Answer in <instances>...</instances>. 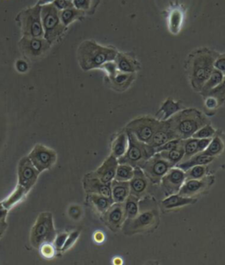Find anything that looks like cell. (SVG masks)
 Returning a JSON list of instances; mask_svg holds the SVG:
<instances>
[{
	"label": "cell",
	"mask_w": 225,
	"mask_h": 265,
	"mask_svg": "<svg viewBox=\"0 0 225 265\" xmlns=\"http://www.w3.org/2000/svg\"><path fill=\"white\" fill-rule=\"evenodd\" d=\"M129 147V138L125 130L116 134L112 142V155L119 159L123 156Z\"/></svg>",
	"instance_id": "83f0119b"
},
{
	"label": "cell",
	"mask_w": 225,
	"mask_h": 265,
	"mask_svg": "<svg viewBox=\"0 0 225 265\" xmlns=\"http://www.w3.org/2000/svg\"><path fill=\"white\" fill-rule=\"evenodd\" d=\"M209 167L206 165H198L192 166L189 170L185 171L186 180L201 179L204 176H208Z\"/></svg>",
	"instance_id": "f35d334b"
},
{
	"label": "cell",
	"mask_w": 225,
	"mask_h": 265,
	"mask_svg": "<svg viewBox=\"0 0 225 265\" xmlns=\"http://www.w3.org/2000/svg\"><path fill=\"white\" fill-rule=\"evenodd\" d=\"M112 198L115 203H123L130 194L129 182H121L112 180L111 182Z\"/></svg>",
	"instance_id": "4316f807"
},
{
	"label": "cell",
	"mask_w": 225,
	"mask_h": 265,
	"mask_svg": "<svg viewBox=\"0 0 225 265\" xmlns=\"http://www.w3.org/2000/svg\"><path fill=\"white\" fill-rule=\"evenodd\" d=\"M39 172L29 156L23 157L18 165V184L29 191L38 179Z\"/></svg>",
	"instance_id": "4fadbf2b"
},
{
	"label": "cell",
	"mask_w": 225,
	"mask_h": 265,
	"mask_svg": "<svg viewBox=\"0 0 225 265\" xmlns=\"http://www.w3.org/2000/svg\"><path fill=\"white\" fill-rule=\"evenodd\" d=\"M135 78V74H127L118 70L116 76L107 78V84L112 89L116 90L117 92H123L131 86Z\"/></svg>",
	"instance_id": "603a6c76"
},
{
	"label": "cell",
	"mask_w": 225,
	"mask_h": 265,
	"mask_svg": "<svg viewBox=\"0 0 225 265\" xmlns=\"http://www.w3.org/2000/svg\"><path fill=\"white\" fill-rule=\"evenodd\" d=\"M216 160H217V158H216V157L209 156V155L203 154V153H199V154L191 157L186 161L179 163L176 166H178L180 170H183V171H187L192 166H198V165H206L207 166L209 164L215 162Z\"/></svg>",
	"instance_id": "484cf974"
},
{
	"label": "cell",
	"mask_w": 225,
	"mask_h": 265,
	"mask_svg": "<svg viewBox=\"0 0 225 265\" xmlns=\"http://www.w3.org/2000/svg\"><path fill=\"white\" fill-rule=\"evenodd\" d=\"M185 181V171L180 170L178 166H174L170 168L160 182L161 188L164 191V196L168 197L179 193Z\"/></svg>",
	"instance_id": "9a60e30c"
},
{
	"label": "cell",
	"mask_w": 225,
	"mask_h": 265,
	"mask_svg": "<svg viewBox=\"0 0 225 265\" xmlns=\"http://www.w3.org/2000/svg\"><path fill=\"white\" fill-rule=\"evenodd\" d=\"M197 202L196 198H187L180 194L168 196L161 202V206L164 211H172L186 205H193Z\"/></svg>",
	"instance_id": "cb8c5ba5"
},
{
	"label": "cell",
	"mask_w": 225,
	"mask_h": 265,
	"mask_svg": "<svg viewBox=\"0 0 225 265\" xmlns=\"http://www.w3.org/2000/svg\"><path fill=\"white\" fill-rule=\"evenodd\" d=\"M7 212H8V210L7 208L4 207L2 204L0 203V221H6Z\"/></svg>",
	"instance_id": "db71d44e"
},
{
	"label": "cell",
	"mask_w": 225,
	"mask_h": 265,
	"mask_svg": "<svg viewBox=\"0 0 225 265\" xmlns=\"http://www.w3.org/2000/svg\"><path fill=\"white\" fill-rule=\"evenodd\" d=\"M170 121L175 134L180 139L192 137L199 129L209 124L206 115L195 109L180 110L171 117Z\"/></svg>",
	"instance_id": "277c9868"
},
{
	"label": "cell",
	"mask_w": 225,
	"mask_h": 265,
	"mask_svg": "<svg viewBox=\"0 0 225 265\" xmlns=\"http://www.w3.org/2000/svg\"><path fill=\"white\" fill-rule=\"evenodd\" d=\"M205 100V106L208 109L210 110H214V109H217L219 107L218 101L213 97V96H206L204 97Z\"/></svg>",
	"instance_id": "c3c4849f"
},
{
	"label": "cell",
	"mask_w": 225,
	"mask_h": 265,
	"mask_svg": "<svg viewBox=\"0 0 225 265\" xmlns=\"http://www.w3.org/2000/svg\"><path fill=\"white\" fill-rule=\"evenodd\" d=\"M206 96L215 97L218 101L219 107L225 105V76L222 82L219 84L218 86L215 87L214 89L211 90ZM206 96H204V97H206Z\"/></svg>",
	"instance_id": "ab89813d"
},
{
	"label": "cell",
	"mask_w": 225,
	"mask_h": 265,
	"mask_svg": "<svg viewBox=\"0 0 225 265\" xmlns=\"http://www.w3.org/2000/svg\"><path fill=\"white\" fill-rule=\"evenodd\" d=\"M41 16L44 38L49 43H52L63 35L66 29L60 19V11H58L52 3L43 5L42 6Z\"/></svg>",
	"instance_id": "ba28073f"
},
{
	"label": "cell",
	"mask_w": 225,
	"mask_h": 265,
	"mask_svg": "<svg viewBox=\"0 0 225 265\" xmlns=\"http://www.w3.org/2000/svg\"><path fill=\"white\" fill-rule=\"evenodd\" d=\"M175 138L179 137L175 134L174 129L172 127L170 118L167 120H160L158 129L149 144L156 149L165 144L168 141L173 140Z\"/></svg>",
	"instance_id": "ac0fdd59"
},
{
	"label": "cell",
	"mask_w": 225,
	"mask_h": 265,
	"mask_svg": "<svg viewBox=\"0 0 225 265\" xmlns=\"http://www.w3.org/2000/svg\"><path fill=\"white\" fill-rule=\"evenodd\" d=\"M160 120L151 116H144L134 119L126 126V131L135 135L138 140L149 144L158 129Z\"/></svg>",
	"instance_id": "9c48e42d"
},
{
	"label": "cell",
	"mask_w": 225,
	"mask_h": 265,
	"mask_svg": "<svg viewBox=\"0 0 225 265\" xmlns=\"http://www.w3.org/2000/svg\"><path fill=\"white\" fill-rule=\"evenodd\" d=\"M159 225V209L156 199L145 196L139 199V212L134 219L125 220L122 225V233L126 235L149 233Z\"/></svg>",
	"instance_id": "7a4b0ae2"
},
{
	"label": "cell",
	"mask_w": 225,
	"mask_h": 265,
	"mask_svg": "<svg viewBox=\"0 0 225 265\" xmlns=\"http://www.w3.org/2000/svg\"><path fill=\"white\" fill-rule=\"evenodd\" d=\"M215 68L217 70H221L225 76V53L219 54L215 62Z\"/></svg>",
	"instance_id": "681fc988"
},
{
	"label": "cell",
	"mask_w": 225,
	"mask_h": 265,
	"mask_svg": "<svg viewBox=\"0 0 225 265\" xmlns=\"http://www.w3.org/2000/svg\"><path fill=\"white\" fill-rule=\"evenodd\" d=\"M39 250H40L42 257H44L45 259L53 258L57 253V249H55L54 244L50 243L42 244V246L39 248Z\"/></svg>",
	"instance_id": "b9f144b4"
},
{
	"label": "cell",
	"mask_w": 225,
	"mask_h": 265,
	"mask_svg": "<svg viewBox=\"0 0 225 265\" xmlns=\"http://www.w3.org/2000/svg\"><path fill=\"white\" fill-rule=\"evenodd\" d=\"M114 262V264H122L123 260L120 257H116V258L114 259V262Z\"/></svg>",
	"instance_id": "6f0895ef"
},
{
	"label": "cell",
	"mask_w": 225,
	"mask_h": 265,
	"mask_svg": "<svg viewBox=\"0 0 225 265\" xmlns=\"http://www.w3.org/2000/svg\"><path fill=\"white\" fill-rule=\"evenodd\" d=\"M7 228V223L6 221H0V239L3 236L4 233L6 232Z\"/></svg>",
	"instance_id": "11a10c76"
},
{
	"label": "cell",
	"mask_w": 225,
	"mask_h": 265,
	"mask_svg": "<svg viewBox=\"0 0 225 265\" xmlns=\"http://www.w3.org/2000/svg\"><path fill=\"white\" fill-rule=\"evenodd\" d=\"M57 236L53 214L43 211L39 214L36 223L30 232V243L34 248L38 249L44 243H53Z\"/></svg>",
	"instance_id": "52a82bcc"
},
{
	"label": "cell",
	"mask_w": 225,
	"mask_h": 265,
	"mask_svg": "<svg viewBox=\"0 0 225 265\" xmlns=\"http://www.w3.org/2000/svg\"><path fill=\"white\" fill-rule=\"evenodd\" d=\"M216 131L210 124L204 125L192 136L194 138H212L216 135Z\"/></svg>",
	"instance_id": "60d3db41"
},
{
	"label": "cell",
	"mask_w": 225,
	"mask_h": 265,
	"mask_svg": "<svg viewBox=\"0 0 225 265\" xmlns=\"http://www.w3.org/2000/svg\"><path fill=\"white\" fill-rule=\"evenodd\" d=\"M68 235H69L68 233H60L57 234V236H55V239L53 242V244H54V246H55L57 250H62L63 247L65 245L66 239H67Z\"/></svg>",
	"instance_id": "f6af8a7d"
},
{
	"label": "cell",
	"mask_w": 225,
	"mask_h": 265,
	"mask_svg": "<svg viewBox=\"0 0 225 265\" xmlns=\"http://www.w3.org/2000/svg\"><path fill=\"white\" fill-rule=\"evenodd\" d=\"M180 109H181V106L180 103L169 98L163 103L161 109L158 110V115L160 117L159 120H167L171 118L173 115L180 111Z\"/></svg>",
	"instance_id": "4dcf8cb0"
},
{
	"label": "cell",
	"mask_w": 225,
	"mask_h": 265,
	"mask_svg": "<svg viewBox=\"0 0 225 265\" xmlns=\"http://www.w3.org/2000/svg\"><path fill=\"white\" fill-rule=\"evenodd\" d=\"M101 69L106 70V74H107V78H112L114 76H116V74L118 71L115 61H110V62L104 64L101 66Z\"/></svg>",
	"instance_id": "bcb514c9"
},
{
	"label": "cell",
	"mask_w": 225,
	"mask_h": 265,
	"mask_svg": "<svg viewBox=\"0 0 225 265\" xmlns=\"http://www.w3.org/2000/svg\"><path fill=\"white\" fill-rule=\"evenodd\" d=\"M54 0H38V3L37 5L39 6H43V5H47V4L53 3Z\"/></svg>",
	"instance_id": "9f6ffc18"
},
{
	"label": "cell",
	"mask_w": 225,
	"mask_h": 265,
	"mask_svg": "<svg viewBox=\"0 0 225 265\" xmlns=\"http://www.w3.org/2000/svg\"><path fill=\"white\" fill-rule=\"evenodd\" d=\"M73 7L84 12L86 14H94L100 0H72Z\"/></svg>",
	"instance_id": "d590c367"
},
{
	"label": "cell",
	"mask_w": 225,
	"mask_h": 265,
	"mask_svg": "<svg viewBox=\"0 0 225 265\" xmlns=\"http://www.w3.org/2000/svg\"><path fill=\"white\" fill-rule=\"evenodd\" d=\"M27 156L40 173L50 170L58 160L55 151L41 144H36Z\"/></svg>",
	"instance_id": "8fae6325"
},
{
	"label": "cell",
	"mask_w": 225,
	"mask_h": 265,
	"mask_svg": "<svg viewBox=\"0 0 225 265\" xmlns=\"http://www.w3.org/2000/svg\"><path fill=\"white\" fill-rule=\"evenodd\" d=\"M118 51L114 47H105L94 41H85L77 48V56L81 69L87 70L101 68L104 64L115 60Z\"/></svg>",
	"instance_id": "3957f363"
},
{
	"label": "cell",
	"mask_w": 225,
	"mask_h": 265,
	"mask_svg": "<svg viewBox=\"0 0 225 265\" xmlns=\"http://www.w3.org/2000/svg\"><path fill=\"white\" fill-rule=\"evenodd\" d=\"M182 142V139L180 138H175L173 140L168 141L165 144L161 146V147H158L155 149L156 153H160V152H164V151H170L174 148H176L178 146H180Z\"/></svg>",
	"instance_id": "ee69618b"
},
{
	"label": "cell",
	"mask_w": 225,
	"mask_h": 265,
	"mask_svg": "<svg viewBox=\"0 0 225 265\" xmlns=\"http://www.w3.org/2000/svg\"><path fill=\"white\" fill-rule=\"evenodd\" d=\"M223 79H224V74H222L221 70H217L215 68L211 75L209 76V80H207L205 84L203 85V88L200 92L201 95L203 97L206 96L211 90L218 86L219 84L221 83L223 80Z\"/></svg>",
	"instance_id": "1f68e13d"
},
{
	"label": "cell",
	"mask_w": 225,
	"mask_h": 265,
	"mask_svg": "<svg viewBox=\"0 0 225 265\" xmlns=\"http://www.w3.org/2000/svg\"><path fill=\"white\" fill-rule=\"evenodd\" d=\"M49 42L45 38H29L23 36L19 41V48L23 54L30 59L41 58L50 49Z\"/></svg>",
	"instance_id": "5bb4252c"
},
{
	"label": "cell",
	"mask_w": 225,
	"mask_h": 265,
	"mask_svg": "<svg viewBox=\"0 0 225 265\" xmlns=\"http://www.w3.org/2000/svg\"><path fill=\"white\" fill-rule=\"evenodd\" d=\"M79 235H80V232H79V231H74V232H72V233H69L65 245H64L63 249H62V252H65V251H67L68 249H71V247L73 246L75 243H76V242H77V239H78Z\"/></svg>",
	"instance_id": "7bdbcfd3"
},
{
	"label": "cell",
	"mask_w": 225,
	"mask_h": 265,
	"mask_svg": "<svg viewBox=\"0 0 225 265\" xmlns=\"http://www.w3.org/2000/svg\"><path fill=\"white\" fill-rule=\"evenodd\" d=\"M126 132L129 138V147L125 154L118 159V162L119 164H128L134 168L136 166L141 167L152 155L156 154L155 148L150 144L138 140L130 131H126Z\"/></svg>",
	"instance_id": "5b68a950"
},
{
	"label": "cell",
	"mask_w": 225,
	"mask_h": 265,
	"mask_svg": "<svg viewBox=\"0 0 225 265\" xmlns=\"http://www.w3.org/2000/svg\"><path fill=\"white\" fill-rule=\"evenodd\" d=\"M83 184H84L85 190L88 194L94 193V194L105 196L107 198H112L111 182L110 183H104L95 176H92L90 173L85 176Z\"/></svg>",
	"instance_id": "ffe728a7"
},
{
	"label": "cell",
	"mask_w": 225,
	"mask_h": 265,
	"mask_svg": "<svg viewBox=\"0 0 225 265\" xmlns=\"http://www.w3.org/2000/svg\"><path fill=\"white\" fill-rule=\"evenodd\" d=\"M203 154L209 156L222 158L225 154V137L221 131H216V135L211 138V141L205 150L202 152Z\"/></svg>",
	"instance_id": "d4e9b609"
},
{
	"label": "cell",
	"mask_w": 225,
	"mask_h": 265,
	"mask_svg": "<svg viewBox=\"0 0 225 265\" xmlns=\"http://www.w3.org/2000/svg\"><path fill=\"white\" fill-rule=\"evenodd\" d=\"M80 213V208L78 207V206H71V207L70 208V210H69L70 216L75 219V220H77V218L79 217Z\"/></svg>",
	"instance_id": "816d5d0a"
},
{
	"label": "cell",
	"mask_w": 225,
	"mask_h": 265,
	"mask_svg": "<svg viewBox=\"0 0 225 265\" xmlns=\"http://www.w3.org/2000/svg\"><path fill=\"white\" fill-rule=\"evenodd\" d=\"M151 183L150 180L147 178V176H145L141 167L136 166L134 168V176L129 181L130 195L135 196L139 199H141L147 195Z\"/></svg>",
	"instance_id": "e0dca14e"
},
{
	"label": "cell",
	"mask_w": 225,
	"mask_h": 265,
	"mask_svg": "<svg viewBox=\"0 0 225 265\" xmlns=\"http://www.w3.org/2000/svg\"><path fill=\"white\" fill-rule=\"evenodd\" d=\"M52 4L55 6L58 11H63V10L73 7L72 0H54Z\"/></svg>",
	"instance_id": "7dc6e473"
},
{
	"label": "cell",
	"mask_w": 225,
	"mask_h": 265,
	"mask_svg": "<svg viewBox=\"0 0 225 265\" xmlns=\"http://www.w3.org/2000/svg\"><path fill=\"white\" fill-rule=\"evenodd\" d=\"M174 167L167 160L161 156L159 153H156L141 166L145 176L152 184H159L164 175Z\"/></svg>",
	"instance_id": "30bf717a"
},
{
	"label": "cell",
	"mask_w": 225,
	"mask_h": 265,
	"mask_svg": "<svg viewBox=\"0 0 225 265\" xmlns=\"http://www.w3.org/2000/svg\"><path fill=\"white\" fill-rule=\"evenodd\" d=\"M123 207L125 211L126 220L134 219L139 212V198L129 194L125 201L123 202Z\"/></svg>",
	"instance_id": "e575fe53"
},
{
	"label": "cell",
	"mask_w": 225,
	"mask_h": 265,
	"mask_svg": "<svg viewBox=\"0 0 225 265\" xmlns=\"http://www.w3.org/2000/svg\"><path fill=\"white\" fill-rule=\"evenodd\" d=\"M94 239L95 243H99V244L103 243L105 240V234H104L103 232H101V231L95 232L94 234Z\"/></svg>",
	"instance_id": "f5cc1de1"
},
{
	"label": "cell",
	"mask_w": 225,
	"mask_h": 265,
	"mask_svg": "<svg viewBox=\"0 0 225 265\" xmlns=\"http://www.w3.org/2000/svg\"><path fill=\"white\" fill-rule=\"evenodd\" d=\"M134 176V167L128 164H119L116 170L115 180L121 182H129Z\"/></svg>",
	"instance_id": "74e56055"
},
{
	"label": "cell",
	"mask_w": 225,
	"mask_h": 265,
	"mask_svg": "<svg viewBox=\"0 0 225 265\" xmlns=\"http://www.w3.org/2000/svg\"><path fill=\"white\" fill-rule=\"evenodd\" d=\"M211 141V138H194V137H189L187 139H183L184 155L183 160L180 162H183L190 159L191 157L195 154L202 153L206 149L209 143Z\"/></svg>",
	"instance_id": "7402d4cb"
},
{
	"label": "cell",
	"mask_w": 225,
	"mask_h": 265,
	"mask_svg": "<svg viewBox=\"0 0 225 265\" xmlns=\"http://www.w3.org/2000/svg\"><path fill=\"white\" fill-rule=\"evenodd\" d=\"M215 182V177L206 176L201 179L186 180L178 194L187 198H197L209 190Z\"/></svg>",
	"instance_id": "7c38bea8"
},
{
	"label": "cell",
	"mask_w": 225,
	"mask_h": 265,
	"mask_svg": "<svg viewBox=\"0 0 225 265\" xmlns=\"http://www.w3.org/2000/svg\"><path fill=\"white\" fill-rule=\"evenodd\" d=\"M218 56V52L208 48L197 49L188 55L186 69L191 86L195 92L200 93L209 80Z\"/></svg>",
	"instance_id": "6da1fadb"
},
{
	"label": "cell",
	"mask_w": 225,
	"mask_h": 265,
	"mask_svg": "<svg viewBox=\"0 0 225 265\" xmlns=\"http://www.w3.org/2000/svg\"><path fill=\"white\" fill-rule=\"evenodd\" d=\"M15 67H16V70L19 71V73H26L29 70V64L26 63V61L22 60V59H19V60L17 61L16 64H15Z\"/></svg>",
	"instance_id": "f907efd6"
},
{
	"label": "cell",
	"mask_w": 225,
	"mask_h": 265,
	"mask_svg": "<svg viewBox=\"0 0 225 265\" xmlns=\"http://www.w3.org/2000/svg\"><path fill=\"white\" fill-rule=\"evenodd\" d=\"M86 13L74 7L60 11V19L65 27H68L76 19H81Z\"/></svg>",
	"instance_id": "836d02e7"
},
{
	"label": "cell",
	"mask_w": 225,
	"mask_h": 265,
	"mask_svg": "<svg viewBox=\"0 0 225 265\" xmlns=\"http://www.w3.org/2000/svg\"><path fill=\"white\" fill-rule=\"evenodd\" d=\"M88 200L94 206V209L101 215L115 203L112 198H107L105 196L94 194V193L88 194Z\"/></svg>",
	"instance_id": "f1b7e54d"
},
{
	"label": "cell",
	"mask_w": 225,
	"mask_h": 265,
	"mask_svg": "<svg viewBox=\"0 0 225 265\" xmlns=\"http://www.w3.org/2000/svg\"><path fill=\"white\" fill-rule=\"evenodd\" d=\"M101 220L112 233H117L126 220L123 203H114L101 215Z\"/></svg>",
	"instance_id": "2e32d148"
},
{
	"label": "cell",
	"mask_w": 225,
	"mask_h": 265,
	"mask_svg": "<svg viewBox=\"0 0 225 265\" xmlns=\"http://www.w3.org/2000/svg\"><path fill=\"white\" fill-rule=\"evenodd\" d=\"M118 165H119L118 159H116V157L112 156L111 154L104 160L101 166H99L95 171L91 172L90 174L104 183H110L112 182V180L115 179Z\"/></svg>",
	"instance_id": "d6986e66"
},
{
	"label": "cell",
	"mask_w": 225,
	"mask_h": 265,
	"mask_svg": "<svg viewBox=\"0 0 225 265\" xmlns=\"http://www.w3.org/2000/svg\"><path fill=\"white\" fill-rule=\"evenodd\" d=\"M27 193H29V191L26 190V188H24L23 186L18 184L15 189L10 194L9 197L6 198L1 204L4 207L7 208V210H9L21 201L23 198L26 197Z\"/></svg>",
	"instance_id": "d6a6232c"
},
{
	"label": "cell",
	"mask_w": 225,
	"mask_h": 265,
	"mask_svg": "<svg viewBox=\"0 0 225 265\" xmlns=\"http://www.w3.org/2000/svg\"><path fill=\"white\" fill-rule=\"evenodd\" d=\"M161 156L164 159L167 160L173 166H177L178 164L183 160L184 155H185V151H184L183 139L180 146H178L176 148H174L170 151H164L159 153Z\"/></svg>",
	"instance_id": "f546056e"
},
{
	"label": "cell",
	"mask_w": 225,
	"mask_h": 265,
	"mask_svg": "<svg viewBox=\"0 0 225 265\" xmlns=\"http://www.w3.org/2000/svg\"><path fill=\"white\" fill-rule=\"evenodd\" d=\"M182 20H183V14L180 9H174L171 12L168 24L172 34L177 35L178 33L180 32Z\"/></svg>",
	"instance_id": "8d00e7d4"
},
{
	"label": "cell",
	"mask_w": 225,
	"mask_h": 265,
	"mask_svg": "<svg viewBox=\"0 0 225 265\" xmlns=\"http://www.w3.org/2000/svg\"><path fill=\"white\" fill-rule=\"evenodd\" d=\"M117 70L127 74H135L140 69V64L135 58V55L131 53L118 52L115 58Z\"/></svg>",
	"instance_id": "44dd1931"
},
{
	"label": "cell",
	"mask_w": 225,
	"mask_h": 265,
	"mask_svg": "<svg viewBox=\"0 0 225 265\" xmlns=\"http://www.w3.org/2000/svg\"><path fill=\"white\" fill-rule=\"evenodd\" d=\"M42 6L29 7L18 14L16 20L19 24L23 36L29 38H44V31L42 28Z\"/></svg>",
	"instance_id": "8992f818"
}]
</instances>
